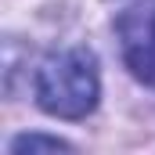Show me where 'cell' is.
Masks as SVG:
<instances>
[{"label": "cell", "mask_w": 155, "mask_h": 155, "mask_svg": "<svg viewBox=\"0 0 155 155\" xmlns=\"http://www.w3.org/2000/svg\"><path fill=\"white\" fill-rule=\"evenodd\" d=\"M101 94L97 58L87 47H69L51 54L36 72V101L47 116L58 119H83L94 112Z\"/></svg>", "instance_id": "cell-1"}, {"label": "cell", "mask_w": 155, "mask_h": 155, "mask_svg": "<svg viewBox=\"0 0 155 155\" xmlns=\"http://www.w3.org/2000/svg\"><path fill=\"white\" fill-rule=\"evenodd\" d=\"M119 33L126 47V61L141 79L155 83V4L130 7L119 18Z\"/></svg>", "instance_id": "cell-2"}, {"label": "cell", "mask_w": 155, "mask_h": 155, "mask_svg": "<svg viewBox=\"0 0 155 155\" xmlns=\"http://www.w3.org/2000/svg\"><path fill=\"white\" fill-rule=\"evenodd\" d=\"M11 152H69V144H65V141H58V137L25 134V137H18V141L11 144Z\"/></svg>", "instance_id": "cell-3"}]
</instances>
